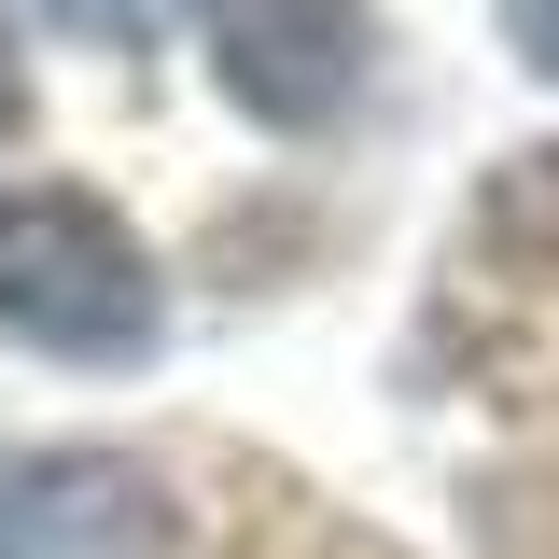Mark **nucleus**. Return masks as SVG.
<instances>
[{"instance_id": "nucleus-1", "label": "nucleus", "mask_w": 559, "mask_h": 559, "mask_svg": "<svg viewBox=\"0 0 559 559\" xmlns=\"http://www.w3.org/2000/svg\"><path fill=\"white\" fill-rule=\"evenodd\" d=\"M0 336L57 349V364H140L154 349V266L98 197L14 182L0 197Z\"/></svg>"}, {"instance_id": "nucleus-2", "label": "nucleus", "mask_w": 559, "mask_h": 559, "mask_svg": "<svg viewBox=\"0 0 559 559\" xmlns=\"http://www.w3.org/2000/svg\"><path fill=\"white\" fill-rule=\"evenodd\" d=\"M182 503L127 448H28L0 462V559H168Z\"/></svg>"}, {"instance_id": "nucleus-3", "label": "nucleus", "mask_w": 559, "mask_h": 559, "mask_svg": "<svg viewBox=\"0 0 559 559\" xmlns=\"http://www.w3.org/2000/svg\"><path fill=\"white\" fill-rule=\"evenodd\" d=\"M197 28L252 127H336L364 98V0H197Z\"/></svg>"}, {"instance_id": "nucleus-4", "label": "nucleus", "mask_w": 559, "mask_h": 559, "mask_svg": "<svg viewBox=\"0 0 559 559\" xmlns=\"http://www.w3.org/2000/svg\"><path fill=\"white\" fill-rule=\"evenodd\" d=\"M14 14H43L57 43H98V57H140L168 28V0H14Z\"/></svg>"}, {"instance_id": "nucleus-5", "label": "nucleus", "mask_w": 559, "mask_h": 559, "mask_svg": "<svg viewBox=\"0 0 559 559\" xmlns=\"http://www.w3.org/2000/svg\"><path fill=\"white\" fill-rule=\"evenodd\" d=\"M503 28H518V57L559 84V0H503Z\"/></svg>"}, {"instance_id": "nucleus-6", "label": "nucleus", "mask_w": 559, "mask_h": 559, "mask_svg": "<svg viewBox=\"0 0 559 559\" xmlns=\"http://www.w3.org/2000/svg\"><path fill=\"white\" fill-rule=\"evenodd\" d=\"M14 127H28V84H14V57H0V140H14Z\"/></svg>"}]
</instances>
